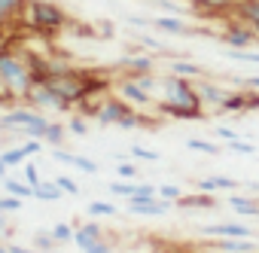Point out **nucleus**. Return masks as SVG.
I'll list each match as a JSON object with an SVG mask.
<instances>
[{
  "label": "nucleus",
  "instance_id": "10",
  "mask_svg": "<svg viewBox=\"0 0 259 253\" xmlns=\"http://www.w3.org/2000/svg\"><path fill=\"white\" fill-rule=\"evenodd\" d=\"M220 40L226 43V49H250V46H253V40H256V34H253L244 22L232 19V22L226 25V31L220 34Z\"/></svg>",
  "mask_w": 259,
  "mask_h": 253
},
{
  "label": "nucleus",
  "instance_id": "55",
  "mask_svg": "<svg viewBox=\"0 0 259 253\" xmlns=\"http://www.w3.org/2000/svg\"><path fill=\"white\" fill-rule=\"evenodd\" d=\"M49 253H58V250H49Z\"/></svg>",
  "mask_w": 259,
  "mask_h": 253
},
{
  "label": "nucleus",
  "instance_id": "38",
  "mask_svg": "<svg viewBox=\"0 0 259 253\" xmlns=\"http://www.w3.org/2000/svg\"><path fill=\"white\" fill-rule=\"evenodd\" d=\"M67 132L76 135V138H85V135H89V122H85V116H70V119H67Z\"/></svg>",
  "mask_w": 259,
  "mask_h": 253
},
{
  "label": "nucleus",
  "instance_id": "35",
  "mask_svg": "<svg viewBox=\"0 0 259 253\" xmlns=\"http://www.w3.org/2000/svg\"><path fill=\"white\" fill-rule=\"evenodd\" d=\"M226 55L232 61H247V64H259V52L256 49H226Z\"/></svg>",
  "mask_w": 259,
  "mask_h": 253
},
{
  "label": "nucleus",
  "instance_id": "14",
  "mask_svg": "<svg viewBox=\"0 0 259 253\" xmlns=\"http://www.w3.org/2000/svg\"><path fill=\"white\" fill-rule=\"evenodd\" d=\"M171 207L174 204L171 201H162L159 195L156 198H128V214H135V217H162Z\"/></svg>",
  "mask_w": 259,
  "mask_h": 253
},
{
  "label": "nucleus",
  "instance_id": "47",
  "mask_svg": "<svg viewBox=\"0 0 259 253\" xmlns=\"http://www.w3.org/2000/svg\"><path fill=\"white\" fill-rule=\"evenodd\" d=\"M138 46H147L153 52H165V43L162 40H153V37H138Z\"/></svg>",
  "mask_w": 259,
  "mask_h": 253
},
{
  "label": "nucleus",
  "instance_id": "34",
  "mask_svg": "<svg viewBox=\"0 0 259 253\" xmlns=\"http://www.w3.org/2000/svg\"><path fill=\"white\" fill-rule=\"evenodd\" d=\"M85 214H89V217H116L119 210H116V204H110V201H89Z\"/></svg>",
  "mask_w": 259,
  "mask_h": 253
},
{
  "label": "nucleus",
  "instance_id": "7",
  "mask_svg": "<svg viewBox=\"0 0 259 253\" xmlns=\"http://www.w3.org/2000/svg\"><path fill=\"white\" fill-rule=\"evenodd\" d=\"M201 238H256V229L241 223V220H226V223H207L198 226Z\"/></svg>",
  "mask_w": 259,
  "mask_h": 253
},
{
  "label": "nucleus",
  "instance_id": "46",
  "mask_svg": "<svg viewBox=\"0 0 259 253\" xmlns=\"http://www.w3.org/2000/svg\"><path fill=\"white\" fill-rule=\"evenodd\" d=\"M19 147H22V150H25V156L31 159V156H37V153L43 150V141H34V138H28V141H25V144H19Z\"/></svg>",
  "mask_w": 259,
  "mask_h": 253
},
{
  "label": "nucleus",
  "instance_id": "42",
  "mask_svg": "<svg viewBox=\"0 0 259 253\" xmlns=\"http://www.w3.org/2000/svg\"><path fill=\"white\" fill-rule=\"evenodd\" d=\"M226 147H229L232 153H241V156H256V147L247 144V141H241V138H238V141H229Z\"/></svg>",
  "mask_w": 259,
  "mask_h": 253
},
{
  "label": "nucleus",
  "instance_id": "51",
  "mask_svg": "<svg viewBox=\"0 0 259 253\" xmlns=\"http://www.w3.org/2000/svg\"><path fill=\"white\" fill-rule=\"evenodd\" d=\"M7 177H10V168H7L4 162H0V180H7Z\"/></svg>",
  "mask_w": 259,
  "mask_h": 253
},
{
  "label": "nucleus",
  "instance_id": "24",
  "mask_svg": "<svg viewBox=\"0 0 259 253\" xmlns=\"http://www.w3.org/2000/svg\"><path fill=\"white\" fill-rule=\"evenodd\" d=\"M220 113H247V89H232L220 107Z\"/></svg>",
  "mask_w": 259,
  "mask_h": 253
},
{
  "label": "nucleus",
  "instance_id": "15",
  "mask_svg": "<svg viewBox=\"0 0 259 253\" xmlns=\"http://www.w3.org/2000/svg\"><path fill=\"white\" fill-rule=\"evenodd\" d=\"M235 19L238 22H244L253 34H256V40H259V0H235Z\"/></svg>",
  "mask_w": 259,
  "mask_h": 253
},
{
  "label": "nucleus",
  "instance_id": "25",
  "mask_svg": "<svg viewBox=\"0 0 259 253\" xmlns=\"http://www.w3.org/2000/svg\"><path fill=\"white\" fill-rule=\"evenodd\" d=\"M0 186H4V192L7 195H16V198H34V186H28L25 180H19V177H7V180H0Z\"/></svg>",
  "mask_w": 259,
  "mask_h": 253
},
{
  "label": "nucleus",
  "instance_id": "50",
  "mask_svg": "<svg viewBox=\"0 0 259 253\" xmlns=\"http://www.w3.org/2000/svg\"><path fill=\"white\" fill-rule=\"evenodd\" d=\"M244 82V89H253V92H259V76H247V79H241Z\"/></svg>",
  "mask_w": 259,
  "mask_h": 253
},
{
  "label": "nucleus",
  "instance_id": "49",
  "mask_svg": "<svg viewBox=\"0 0 259 253\" xmlns=\"http://www.w3.org/2000/svg\"><path fill=\"white\" fill-rule=\"evenodd\" d=\"M7 247H10V253H37L31 244H16V241H7Z\"/></svg>",
  "mask_w": 259,
  "mask_h": 253
},
{
  "label": "nucleus",
  "instance_id": "54",
  "mask_svg": "<svg viewBox=\"0 0 259 253\" xmlns=\"http://www.w3.org/2000/svg\"><path fill=\"white\" fill-rule=\"evenodd\" d=\"M0 107H7V110H10V104H7V101H4V98H0Z\"/></svg>",
  "mask_w": 259,
  "mask_h": 253
},
{
  "label": "nucleus",
  "instance_id": "16",
  "mask_svg": "<svg viewBox=\"0 0 259 253\" xmlns=\"http://www.w3.org/2000/svg\"><path fill=\"white\" fill-rule=\"evenodd\" d=\"M107 238V232H104V226L98 223V220H89V223H79L76 226V235H73V244L79 247V250H85V247H92L95 241H104Z\"/></svg>",
  "mask_w": 259,
  "mask_h": 253
},
{
  "label": "nucleus",
  "instance_id": "13",
  "mask_svg": "<svg viewBox=\"0 0 259 253\" xmlns=\"http://www.w3.org/2000/svg\"><path fill=\"white\" fill-rule=\"evenodd\" d=\"M128 113H132V107H128L122 98L110 95V98L101 104V110H98V116H95V119H98L101 125H119V122H122Z\"/></svg>",
  "mask_w": 259,
  "mask_h": 253
},
{
  "label": "nucleus",
  "instance_id": "41",
  "mask_svg": "<svg viewBox=\"0 0 259 253\" xmlns=\"http://www.w3.org/2000/svg\"><path fill=\"white\" fill-rule=\"evenodd\" d=\"M22 210V198L16 195H0V214H19Z\"/></svg>",
  "mask_w": 259,
  "mask_h": 253
},
{
  "label": "nucleus",
  "instance_id": "52",
  "mask_svg": "<svg viewBox=\"0 0 259 253\" xmlns=\"http://www.w3.org/2000/svg\"><path fill=\"white\" fill-rule=\"evenodd\" d=\"M0 253H10V247H7V244H4V241H0Z\"/></svg>",
  "mask_w": 259,
  "mask_h": 253
},
{
  "label": "nucleus",
  "instance_id": "1",
  "mask_svg": "<svg viewBox=\"0 0 259 253\" xmlns=\"http://www.w3.org/2000/svg\"><path fill=\"white\" fill-rule=\"evenodd\" d=\"M159 89H162V98H156V113L159 116H168V119H186V122H198L207 116V110L201 107V98H198V89L192 79H183V76H162L159 79Z\"/></svg>",
  "mask_w": 259,
  "mask_h": 253
},
{
  "label": "nucleus",
  "instance_id": "44",
  "mask_svg": "<svg viewBox=\"0 0 259 253\" xmlns=\"http://www.w3.org/2000/svg\"><path fill=\"white\" fill-rule=\"evenodd\" d=\"M82 253H113V241L110 238H104V241H95L92 247H85Z\"/></svg>",
  "mask_w": 259,
  "mask_h": 253
},
{
  "label": "nucleus",
  "instance_id": "12",
  "mask_svg": "<svg viewBox=\"0 0 259 253\" xmlns=\"http://www.w3.org/2000/svg\"><path fill=\"white\" fill-rule=\"evenodd\" d=\"M119 70L125 76H144V73H156V61L144 52H128L125 58H119Z\"/></svg>",
  "mask_w": 259,
  "mask_h": 253
},
{
  "label": "nucleus",
  "instance_id": "37",
  "mask_svg": "<svg viewBox=\"0 0 259 253\" xmlns=\"http://www.w3.org/2000/svg\"><path fill=\"white\" fill-rule=\"evenodd\" d=\"M55 180V186L64 192V195H79V183L73 180V177H67V174H58V177H52Z\"/></svg>",
  "mask_w": 259,
  "mask_h": 253
},
{
  "label": "nucleus",
  "instance_id": "3",
  "mask_svg": "<svg viewBox=\"0 0 259 253\" xmlns=\"http://www.w3.org/2000/svg\"><path fill=\"white\" fill-rule=\"evenodd\" d=\"M67 25H70V19L58 4H52V0H28L25 16H22V28L43 34V37H52V34L64 31Z\"/></svg>",
  "mask_w": 259,
  "mask_h": 253
},
{
  "label": "nucleus",
  "instance_id": "21",
  "mask_svg": "<svg viewBox=\"0 0 259 253\" xmlns=\"http://www.w3.org/2000/svg\"><path fill=\"white\" fill-rule=\"evenodd\" d=\"M177 207H189V210H210V207H217V198L210 195V192H186L180 201H177Z\"/></svg>",
  "mask_w": 259,
  "mask_h": 253
},
{
  "label": "nucleus",
  "instance_id": "19",
  "mask_svg": "<svg viewBox=\"0 0 259 253\" xmlns=\"http://www.w3.org/2000/svg\"><path fill=\"white\" fill-rule=\"evenodd\" d=\"M168 73H174V76H183V79H204L207 76V70L201 67V64H195V61H186V58H174L171 64H168Z\"/></svg>",
  "mask_w": 259,
  "mask_h": 253
},
{
  "label": "nucleus",
  "instance_id": "9",
  "mask_svg": "<svg viewBox=\"0 0 259 253\" xmlns=\"http://www.w3.org/2000/svg\"><path fill=\"white\" fill-rule=\"evenodd\" d=\"M204 253H259V241H253V238H213V241H204Z\"/></svg>",
  "mask_w": 259,
  "mask_h": 253
},
{
  "label": "nucleus",
  "instance_id": "45",
  "mask_svg": "<svg viewBox=\"0 0 259 253\" xmlns=\"http://www.w3.org/2000/svg\"><path fill=\"white\" fill-rule=\"evenodd\" d=\"M213 135H217L220 141H226V144H229V141H238V132H235V129H229V125H217Z\"/></svg>",
  "mask_w": 259,
  "mask_h": 253
},
{
  "label": "nucleus",
  "instance_id": "39",
  "mask_svg": "<svg viewBox=\"0 0 259 253\" xmlns=\"http://www.w3.org/2000/svg\"><path fill=\"white\" fill-rule=\"evenodd\" d=\"M132 159H135V162H159L162 156H159L156 150H147V147L135 144V147H132Z\"/></svg>",
  "mask_w": 259,
  "mask_h": 253
},
{
  "label": "nucleus",
  "instance_id": "20",
  "mask_svg": "<svg viewBox=\"0 0 259 253\" xmlns=\"http://www.w3.org/2000/svg\"><path fill=\"white\" fill-rule=\"evenodd\" d=\"M229 207L238 214V217H259V195H241V192H232L229 195Z\"/></svg>",
  "mask_w": 259,
  "mask_h": 253
},
{
  "label": "nucleus",
  "instance_id": "26",
  "mask_svg": "<svg viewBox=\"0 0 259 253\" xmlns=\"http://www.w3.org/2000/svg\"><path fill=\"white\" fill-rule=\"evenodd\" d=\"M67 135H70V132H67V125H64V122H49V129L43 132V144H49L52 150H58V147L64 144Z\"/></svg>",
  "mask_w": 259,
  "mask_h": 253
},
{
  "label": "nucleus",
  "instance_id": "53",
  "mask_svg": "<svg viewBox=\"0 0 259 253\" xmlns=\"http://www.w3.org/2000/svg\"><path fill=\"white\" fill-rule=\"evenodd\" d=\"M4 46H7V37H0V49H4Z\"/></svg>",
  "mask_w": 259,
  "mask_h": 253
},
{
  "label": "nucleus",
  "instance_id": "27",
  "mask_svg": "<svg viewBox=\"0 0 259 253\" xmlns=\"http://www.w3.org/2000/svg\"><path fill=\"white\" fill-rule=\"evenodd\" d=\"M64 192L55 186V180H40L37 186H34V198H40V201H58Z\"/></svg>",
  "mask_w": 259,
  "mask_h": 253
},
{
  "label": "nucleus",
  "instance_id": "4",
  "mask_svg": "<svg viewBox=\"0 0 259 253\" xmlns=\"http://www.w3.org/2000/svg\"><path fill=\"white\" fill-rule=\"evenodd\" d=\"M49 122H52V119H46V113L31 110V107H25V104H16V107H10L4 116H0V132L22 135L25 141H28V138L43 141V132L49 129Z\"/></svg>",
  "mask_w": 259,
  "mask_h": 253
},
{
  "label": "nucleus",
  "instance_id": "43",
  "mask_svg": "<svg viewBox=\"0 0 259 253\" xmlns=\"http://www.w3.org/2000/svg\"><path fill=\"white\" fill-rule=\"evenodd\" d=\"M13 238V223H10V214H0V241H10Z\"/></svg>",
  "mask_w": 259,
  "mask_h": 253
},
{
  "label": "nucleus",
  "instance_id": "17",
  "mask_svg": "<svg viewBox=\"0 0 259 253\" xmlns=\"http://www.w3.org/2000/svg\"><path fill=\"white\" fill-rule=\"evenodd\" d=\"M52 159L61 162V165H70V168H76V171H82V174H98V162H92V159H85V156H76V153H70V150H64V147L52 150Z\"/></svg>",
  "mask_w": 259,
  "mask_h": 253
},
{
  "label": "nucleus",
  "instance_id": "18",
  "mask_svg": "<svg viewBox=\"0 0 259 253\" xmlns=\"http://www.w3.org/2000/svg\"><path fill=\"white\" fill-rule=\"evenodd\" d=\"M241 183L235 180V177H223V174H210V177H201V180H195V189L198 192H235Z\"/></svg>",
  "mask_w": 259,
  "mask_h": 253
},
{
  "label": "nucleus",
  "instance_id": "2",
  "mask_svg": "<svg viewBox=\"0 0 259 253\" xmlns=\"http://www.w3.org/2000/svg\"><path fill=\"white\" fill-rule=\"evenodd\" d=\"M34 82L37 79H34V67H31L28 52L7 40V46L0 49V98L10 107L25 104Z\"/></svg>",
  "mask_w": 259,
  "mask_h": 253
},
{
  "label": "nucleus",
  "instance_id": "32",
  "mask_svg": "<svg viewBox=\"0 0 259 253\" xmlns=\"http://www.w3.org/2000/svg\"><path fill=\"white\" fill-rule=\"evenodd\" d=\"M110 192L113 195H122L128 201V198H135V192H138V180H113L110 183Z\"/></svg>",
  "mask_w": 259,
  "mask_h": 253
},
{
  "label": "nucleus",
  "instance_id": "29",
  "mask_svg": "<svg viewBox=\"0 0 259 253\" xmlns=\"http://www.w3.org/2000/svg\"><path fill=\"white\" fill-rule=\"evenodd\" d=\"M49 232H52V238H55V241H58V247H61V244H73L76 226H73V223H64V220H61V223H55V226H52Z\"/></svg>",
  "mask_w": 259,
  "mask_h": 253
},
{
  "label": "nucleus",
  "instance_id": "31",
  "mask_svg": "<svg viewBox=\"0 0 259 253\" xmlns=\"http://www.w3.org/2000/svg\"><path fill=\"white\" fill-rule=\"evenodd\" d=\"M0 162H4L7 168H22V165L28 162V156H25V150H22V147H10V150L0 153Z\"/></svg>",
  "mask_w": 259,
  "mask_h": 253
},
{
  "label": "nucleus",
  "instance_id": "5",
  "mask_svg": "<svg viewBox=\"0 0 259 253\" xmlns=\"http://www.w3.org/2000/svg\"><path fill=\"white\" fill-rule=\"evenodd\" d=\"M25 107L40 110V113H46V110H52V113H70V110H73V107H70L61 95H55L46 82H34V86H31V92H28V98H25Z\"/></svg>",
  "mask_w": 259,
  "mask_h": 253
},
{
  "label": "nucleus",
  "instance_id": "28",
  "mask_svg": "<svg viewBox=\"0 0 259 253\" xmlns=\"http://www.w3.org/2000/svg\"><path fill=\"white\" fill-rule=\"evenodd\" d=\"M31 247H34L37 253H49V250H58V241L52 238V232H49V229H40V232H34Z\"/></svg>",
  "mask_w": 259,
  "mask_h": 253
},
{
  "label": "nucleus",
  "instance_id": "23",
  "mask_svg": "<svg viewBox=\"0 0 259 253\" xmlns=\"http://www.w3.org/2000/svg\"><path fill=\"white\" fill-rule=\"evenodd\" d=\"M153 28L162 31V34H174V37L189 34V25H186L183 19H177V16H156V19H153Z\"/></svg>",
  "mask_w": 259,
  "mask_h": 253
},
{
  "label": "nucleus",
  "instance_id": "11",
  "mask_svg": "<svg viewBox=\"0 0 259 253\" xmlns=\"http://www.w3.org/2000/svg\"><path fill=\"white\" fill-rule=\"evenodd\" d=\"M195 89H198L201 107H204V110H213V113H220V107H223L226 95L232 92V89H226V86H217V82H210V79H195Z\"/></svg>",
  "mask_w": 259,
  "mask_h": 253
},
{
  "label": "nucleus",
  "instance_id": "30",
  "mask_svg": "<svg viewBox=\"0 0 259 253\" xmlns=\"http://www.w3.org/2000/svg\"><path fill=\"white\" fill-rule=\"evenodd\" d=\"M156 195H159L162 201H171V204L177 207V201H180V198H183L186 192H183V189H180L177 183H159V186H156Z\"/></svg>",
  "mask_w": 259,
  "mask_h": 253
},
{
  "label": "nucleus",
  "instance_id": "48",
  "mask_svg": "<svg viewBox=\"0 0 259 253\" xmlns=\"http://www.w3.org/2000/svg\"><path fill=\"white\" fill-rule=\"evenodd\" d=\"M128 25H132V28H153V19H147V16H128Z\"/></svg>",
  "mask_w": 259,
  "mask_h": 253
},
{
  "label": "nucleus",
  "instance_id": "40",
  "mask_svg": "<svg viewBox=\"0 0 259 253\" xmlns=\"http://www.w3.org/2000/svg\"><path fill=\"white\" fill-rule=\"evenodd\" d=\"M22 180H25V183H28V186H37V183H40V180H43V177H40V171H37V165H34V162H25V165H22Z\"/></svg>",
  "mask_w": 259,
  "mask_h": 253
},
{
  "label": "nucleus",
  "instance_id": "33",
  "mask_svg": "<svg viewBox=\"0 0 259 253\" xmlns=\"http://www.w3.org/2000/svg\"><path fill=\"white\" fill-rule=\"evenodd\" d=\"M186 150H195V153H204V156H217L220 153V144H210V141H201V138H189L186 141Z\"/></svg>",
  "mask_w": 259,
  "mask_h": 253
},
{
  "label": "nucleus",
  "instance_id": "6",
  "mask_svg": "<svg viewBox=\"0 0 259 253\" xmlns=\"http://www.w3.org/2000/svg\"><path fill=\"white\" fill-rule=\"evenodd\" d=\"M116 98H122L132 110L156 107V95H153V92H147L144 86H138L135 79H128V76H122V79H119V86H116Z\"/></svg>",
  "mask_w": 259,
  "mask_h": 253
},
{
  "label": "nucleus",
  "instance_id": "8",
  "mask_svg": "<svg viewBox=\"0 0 259 253\" xmlns=\"http://www.w3.org/2000/svg\"><path fill=\"white\" fill-rule=\"evenodd\" d=\"M28 0H0V37H13L22 28V16H25Z\"/></svg>",
  "mask_w": 259,
  "mask_h": 253
},
{
  "label": "nucleus",
  "instance_id": "22",
  "mask_svg": "<svg viewBox=\"0 0 259 253\" xmlns=\"http://www.w3.org/2000/svg\"><path fill=\"white\" fill-rule=\"evenodd\" d=\"M192 10H198L201 16H213V13H232L235 0H183Z\"/></svg>",
  "mask_w": 259,
  "mask_h": 253
},
{
  "label": "nucleus",
  "instance_id": "36",
  "mask_svg": "<svg viewBox=\"0 0 259 253\" xmlns=\"http://www.w3.org/2000/svg\"><path fill=\"white\" fill-rule=\"evenodd\" d=\"M138 174H141V168L135 162H119L116 165V180H138Z\"/></svg>",
  "mask_w": 259,
  "mask_h": 253
}]
</instances>
